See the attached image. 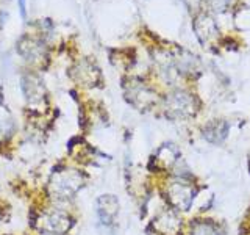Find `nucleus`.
<instances>
[{"mask_svg":"<svg viewBox=\"0 0 250 235\" xmlns=\"http://www.w3.org/2000/svg\"><path fill=\"white\" fill-rule=\"evenodd\" d=\"M249 166H250V155H249Z\"/></svg>","mask_w":250,"mask_h":235,"instance_id":"f3484780","label":"nucleus"},{"mask_svg":"<svg viewBox=\"0 0 250 235\" xmlns=\"http://www.w3.org/2000/svg\"><path fill=\"white\" fill-rule=\"evenodd\" d=\"M229 130H230L229 122H225V121H211V122H208L205 125V127H203L202 135L208 141V143L221 144L222 141L227 138V135H229Z\"/></svg>","mask_w":250,"mask_h":235,"instance_id":"1a4fd4ad","label":"nucleus"},{"mask_svg":"<svg viewBox=\"0 0 250 235\" xmlns=\"http://www.w3.org/2000/svg\"><path fill=\"white\" fill-rule=\"evenodd\" d=\"M155 227H156V231L163 235H177L180 229H182V224H180V219L175 212L166 210L156 218Z\"/></svg>","mask_w":250,"mask_h":235,"instance_id":"9d476101","label":"nucleus"},{"mask_svg":"<svg viewBox=\"0 0 250 235\" xmlns=\"http://www.w3.org/2000/svg\"><path fill=\"white\" fill-rule=\"evenodd\" d=\"M166 112L172 119H188V118L194 116L195 112H197V102H195V97L191 96L189 93L177 90L170 93L166 99Z\"/></svg>","mask_w":250,"mask_h":235,"instance_id":"f257e3e1","label":"nucleus"},{"mask_svg":"<svg viewBox=\"0 0 250 235\" xmlns=\"http://www.w3.org/2000/svg\"><path fill=\"white\" fill-rule=\"evenodd\" d=\"M194 31L202 44H207L217 36V25L208 14H199L194 21Z\"/></svg>","mask_w":250,"mask_h":235,"instance_id":"423d86ee","label":"nucleus"},{"mask_svg":"<svg viewBox=\"0 0 250 235\" xmlns=\"http://www.w3.org/2000/svg\"><path fill=\"white\" fill-rule=\"evenodd\" d=\"M19 52L23 58H27L30 61H38L44 57L45 47L41 41L33 38H23L19 41Z\"/></svg>","mask_w":250,"mask_h":235,"instance_id":"9b49d317","label":"nucleus"},{"mask_svg":"<svg viewBox=\"0 0 250 235\" xmlns=\"http://www.w3.org/2000/svg\"><path fill=\"white\" fill-rule=\"evenodd\" d=\"M195 196V188L191 185L185 177H177L174 182H170L167 187V198L169 202L172 204V207H175L178 210H189L192 206Z\"/></svg>","mask_w":250,"mask_h":235,"instance_id":"7ed1b4c3","label":"nucleus"},{"mask_svg":"<svg viewBox=\"0 0 250 235\" xmlns=\"http://www.w3.org/2000/svg\"><path fill=\"white\" fill-rule=\"evenodd\" d=\"M70 226H72L70 218L66 213H61V212L42 213L38 219V227L47 234H55V235L66 234Z\"/></svg>","mask_w":250,"mask_h":235,"instance_id":"39448f33","label":"nucleus"},{"mask_svg":"<svg viewBox=\"0 0 250 235\" xmlns=\"http://www.w3.org/2000/svg\"><path fill=\"white\" fill-rule=\"evenodd\" d=\"M74 77L77 82H80L84 86H94L100 78L99 69L92 65L91 61H80L74 69Z\"/></svg>","mask_w":250,"mask_h":235,"instance_id":"6e6552de","label":"nucleus"},{"mask_svg":"<svg viewBox=\"0 0 250 235\" xmlns=\"http://www.w3.org/2000/svg\"><path fill=\"white\" fill-rule=\"evenodd\" d=\"M125 97L133 107L139 110H148L156 102V94L138 78H131L125 85Z\"/></svg>","mask_w":250,"mask_h":235,"instance_id":"20e7f679","label":"nucleus"},{"mask_svg":"<svg viewBox=\"0 0 250 235\" xmlns=\"http://www.w3.org/2000/svg\"><path fill=\"white\" fill-rule=\"evenodd\" d=\"M83 182H84V179L78 171H74V169L61 171L52 177L50 191L53 196H57V198L66 199V198H70V196H74L80 190Z\"/></svg>","mask_w":250,"mask_h":235,"instance_id":"f03ea898","label":"nucleus"},{"mask_svg":"<svg viewBox=\"0 0 250 235\" xmlns=\"http://www.w3.org/2000/svg\"><path fill=\"white\" fill-rule=\"evenodd\" d=\"M183 3L189 8L191 11H194V10H197L199 8V5H200V0H183Z\"/></svg>","mask_w":250,"mask_h":235,"instance_id":"2eb2a0df","label":"nucleus"},{"mask_svg":"<svg viewBox=\"0 0 250 235\" xmlns=\"http://www.w3.org/2000/svg\"><path fill=\"white\" fill-rule=\"evenodd\" d=\"M19 6H21V14L25 16V0H19Z\"/></svg>","mask_w":250,"mask_h":235,"instance_id":"dca6fc26","label":"nucleus"},{"mask_svg":"<svg viewBox=\"0 0 250 235\" xmlns=\"http://www.w3.org/2000/svg\"><path fill=\"white\" fill-rule=\"evenodd\" d=\"M97 213L102 223L111 224L117 213H119V201H117L116 196L111 194L100 196L97 201Z\"/></svg>","mask_w":250,"mask_h":235,"instance_id":"0eeeda50","label":"nucleus"},{"mask_svg":"<svg viewBox=\"0 0 250 235\" xmlns=\"http://www.w3.org/2000/svg\"><path fill=\"white\" fill-rule=\"evenodd\" d=\"M207 2L214 11H225V8L230 5L231 0H207Z\"/></svg>","mask_w":250,"mask_h":235,"instance_id":"4468645a","label":"nucleus"},{"mask_svg":"<svg viewBox=\"0 0 250 235\" xmlns=\"http://www.w3.org/2000/svg\"><path fill=\"white\" fill-rule=\"evenodd\" d=\"M22 90L23 94L27 96L30 102L33 100H41L42 97V83L39 82V78L35 75H27L22 78Z\"/></svg>","mask_w":250,"mask_h":235,"instance_id":"f8f14e48","label":"nucleus"},{"mask_svg":"<svg viewBox=\"0 0 250 235\" xmlns=\"http://www.w3.org/2000/svg\"><path fill=\"white\" fill-rule=\"evenodd\" d=\"M191 235H222L221 226L208 221V219H197L191 223Z\"/></svg>","mask_w":250,"mask_h":235,"instance_id":"ddd939ff","label":"nucleus"}]
</instances>
